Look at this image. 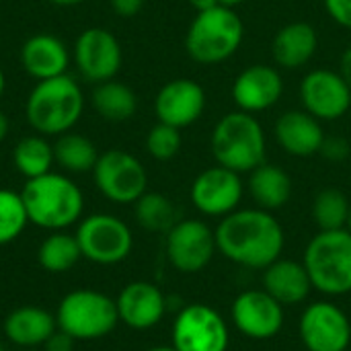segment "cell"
Listing matches in <instances>:
<instances>
[{
	"label": "cell",
	"instance_id": "obj_48",
	"mask_svg": "<svg viewBox=\"0 0 351 351\" xmlns=\"http://www.w3.org/2000/svg\"><path fill=\"white\" fill-rule=\"evenodd\" d=\"M0 2H2V0H0Z\"/></svg>",
	"mask_w": 351,
	"mask_h": 351
},
{
	"label": "cell",
	"instance_id": "obj_39",
	"mask_svg": "<svg viewBox=\"0 0 351 351\" xmlns=\"http://www.w3.org/2000/svg\"><path fill=\"white\" fill-rule=\"evenodd\" d=\"M189 4H191L197 12H202V10H208V8L218 6L220 2H218V0H189Z\"/></svg>",
	"mask_w": 351,
	"mask_h": 351
},
{
	"label": "cell",
	"instance_id": "obj_42",
	"mask_svg": "<svg viewBox=\"0 0 351 351\" xmlns=\"http://www.w3.org/2000/svg\"><path fill=\"white\" fill-rule=\"evenodd\" d=\"M222 6H228V8H237V6H241V4H245L247 0H218Z\"/></svg>",
	"mask_w": 351,
	"mask_h": 351
},
{
	"label": "cell",
	"instance_id": "obj_47",
	"mask_svg": "<svg viewBox=\"0 0 351 351\" xmlns=\"http://www.w3.org/2000/svg\"><path fill=\"white\" fill-rule=\"evenodd\" d=\"M0 351H4V350H2V346H0Z\"/></svg>",
	"mask_w": 351,
	"mask_h": 351
},
{
	"label": "cell",
	"instance_id": "obj_15",
	"mask_svg": "<svg viewBox=\"0 0 351 351\" xmlns=\"http://www.w3.org/2000/svg\"><path fill=\"white\" fill-rule=\"evenodd\" d=\"M243 193L241 175L220 165L202 171L191 183V204L210 218H224L239 210Z\"/></svg>",
	"mask_w": 351,
	"mask_h": 351
},
{
	"label": "cell",
	"instance_id": "obj_26",
	"mask_svg": "<svg viewBox=\"0 0 351 351\" xmlns=\"http://www.w3.org/2000/svg\"><path fill=\"white\" fill-rule=\"evenodd\" d=\"M90 103H93L95 111L105 121H113V123L132 119L138 109L136 93L128 84H123L115 78L99 82L90 95Z\"/></svg>",
	"mask_w": 351,
	"mask_h": 351
},
{
	"label": "cell",
	"instance_id": "obj_32",
	"mask_svg": "<svg viewBox=\"0 0 351 351\" xmlns=\"http://www.w3.org/2000/svg\"><path fill=\"white\" fill-rule=\"evenodd\" d=\"M29 214L23 195L0 187V247L14 243L27 228Z\"/></svg>",
	"mask_w": 351,
	"mask_h": 351
},
{
	"label": "cell",
	"instance_id": "obj_12",
	"mask_svg": "<svg viewBox=\"0 0 351 351\" xmlns=\"http://www.w3.org/2000/svg\"><path fill=\"white\" fill-rule=\"evenodd\" d=\"M216 251V234L202 220H179L167 232V259L181 274L202 271L210 265Z\"/></svg>",
	"mask_w": 351,
	"mask_h": 351
},
{
	"label": "cell",
	"instance_id": "obj_14",
	"mask_svg": "<svg viewBox=\"0 0 351 351\" xmlns=\"http://www.w3.org/2000/svg\"><path fill=\"white\" fill-rule=\"evenodd\" d=\"M300 103L319 121H335L350 111L351 90L341 72L317 68L304 74L300 82Z\"/></svg>",
	"mask_w": 351,
	"mask_h": 351
},
{
	"label": "cell",
	"instance_id": "obj_23",
	"mask_svg": "<svg viewBox=\"0 0 351 351\" xmlns=\"http://www.w3.org/2000/svg\"><path fill=\"white\" fill-rule=\"evenodd\" d=\"M58 329L56 315L41 306H19L10 311L2 323L4 337L21 350H37Z\"/></svg>",
	"mask_w": 351,
	"mask_h": 351
},
{
	"label": "cell",
	"instance_id": "obj_5",
	"mask_svg": "<svg viewBox=\"0 0 351 351\" xmlns=\"http://www.w3.org/2000/svg\"><path fill=\"white\" fill-rule=\"evenodd\" d=\"M245 37V25L234 8L214 6L202 10L185 33V51L204 66H214L232 58Z\"/></svg>",
	"mask_w": 351,
	"mask_h": 351
},
{
	"label": "cell",
	"instance_id": "obj_27",
	"mask_svg": "<svg viewBox=\"0 0 351 351\" xmlns=\"http://www.w3.org/2000/svg\"><path fill=\"white\" fill-rule=\"evenodd\" d=\"M12 162L14 169L25 177V179H35L51 171L56 165L53 156V144L47 142L45 136L41 134H31L25 136L16 142L12 150Z\"/></svg>",
	"mask_w": 351,
	"mask_h": 351
},
{
	"label": "cell",
	"instance_id": "obj_41",
	"mask_svg": "<svg viewBox=\"0 0 351 351\" xmlns=\"http://www.w3.org/2000/svg\"><path fill=\"white\" fill-rule=\"evenodd\" d=\"M47 2H51L56 6H76V4H80L84 0H47Z\"/></svg>",
	"mask_w": 351,
	"mask_h": 351
},
{
	"label": "cell",
	"instance_id": "obj_13",
	"mask_svg": "<svg viewBox=\"0 0 351 351\" xmlns=\"http://www.w3.org/2000/svg\"><path fill=\"white\" fill-rule=\"evenodd\" d=\"M298 331L308 351H348L351 346L350 319L329 300L308 304L300 317Z\"/></svg>",
	"mask_w": 351,
	"mask_h": 351
},
{
	"label": "cell",
	"instance_id": "obj_11",
	"mask_svg": "<svg viewBox=\"0 0 351 351\" xmlns=\"http://www.w3.org/2000/svg\"><path fill=\"white\" fill-rule=\"evenodd\" d=\"M72 60L84 80L99 84L117 76L123 64V51L119 39L109 29L88 27L76 37Z\"/></svg>",
	"mask_w": 351,
	"mask_h": 351
},
{
	"label": "cell",
	"instance_id": "obj_18",
	"mask_svg": "<svg viewBox=\"0 0 351 351\" xmlns=\"http://www.w3.org/2000/svg\"><path fill=\"white\" fill-rule=\"evenodd\" d=\"M284 80L278 68L269 64L247 66L232 82L230 95L234 105L247 113H261L280 103Z\"/></svg>",
	"mask_w": 351,
	"mask_h": 351
},
{
	"label": "cell",
	"instance_id": "obj_31",
	"mask_svg": "<svg viewBox=\"0 0 351 351\" xmlns=\"http://www.w3.org/2000/svg\"><path fill=\"white\" fill-rule=\"evenodd\" d=\"M351 204L337 187L321 189L313 199V220L319 230H341L348 226Z\"/></svg>",
	"mask_w": 351,
	"mask_h": 351
},
{
	"label": "cell",
	"instance_id": "obj_35",
	"mask_svg": "<svg viewBox=\"0 0 351 351\" xmlns=\"http://www.w3.org/2000/svg\"><path fill=\"white\" fill-rule=\"evenodd\" d=\"M327 14L343 29L351 31V0H323Z\"/></svg>",
	"mask_w": 351,
	"mask_h": 351
},
{
	"label": "cell",
	"instance_id": "obj_21",
	"mask_svg": "<svg viewBox=\"0 0 351 351\" xmlns=\"http://www.w3.org/2000/svg\"><path fill=\"white\" fill-rule=\"evenodd\" d=\"M70 49L51 33H35L21 47V66L35 80H47L68 74Z\"/></svg>",
	"mask_w": 351,
	"mask_h": 351
},
{
	"label": "cell",
	"instance_id": "obj_30",
	"mask_svg": "<svg viewBox=\"0 0 351 351\" xmlns=\"http://www.w3.org/2000/svg\"><path fill=\"white\" fill-rule=\"evenodd\" d=\"M134 216L148 232H169L179 222L175 204L158 191H146L134 204Z\"/></svg>",
	"mask_w": 351,
	"mask_h": 351
},
{
	"label": "cell",
	"instance_id": "obj_45",
	"mask_svg": "<svg viewBox=\"0 0 351 351\" xmlns=\"http://www.w3.org/2000/svg\"><path fill=\"white\" fill-rule=\"evenodd\" d=\"M346 228L351 232V210H350V218H348V226H346Z\"/></svg>",
	"mask_w": 351,
	"mask_h": 351
},
{
	"label": "cell",
	"instance_id": "obj_9",
	"mask_svg": "<svg viewBox=\"0 0 351 351\" xmlns=\"http://www.w3.org/2000/svg\"><path fill=\"white\" fill-rule=\"evenodd\" d=\"M93 179L103 197L113 204H136L148 189V173L144 165L125 150H107L99 154Z\"/></svg>",
	"mask_w": 351,
	"mask_h": 351
},
{
	"label": "cell",
	"instance_id": "obj_19",
	"mask_svg": "<svg viewBox=\"0 0 351 351\" xmlns=\"http://www.w3.org/2000/svg\"><path fill=\"white\" fill-rule=\"evenodd\" d=\"M119 323L130 329L146 331L156 327L167 313V298L152 282H130L115 298Z\"/></svg>",
	"mask_w": 351,
	"mask_h": 351
},
{
	"label": "cell",
	"instance_id": "obj_24",
	"mask_svg": "<svg viewBox=\"0 0 351 351\" xmlns=\"http://www.w3.org/2000/svg\"><path fill=\"white\" fill-rule=\"evenodd\" d=\"M319 47V35L311 23L294 21L284 25L271 41L274 62L284 70H298L306 66Z\"/></svg>",
	"mask_w": 351,
	"mask_h": 351
},
{
	"label": "cell",
	"instance_id": "obj_37",
	"mask_svg": "<svg viewBox=\"0 0 351 351\" xmlns=\"http://www.w3.org/2000/svg\"><path fill=\"white\" fill-rule=\"evenodd\" d=\"M109 2H111V8L115 10V14H119L123 19L136 16L146 4V0H109Z\"/></svg>",
	"mask_w": 351,
	"mask_h": 351
},
{
	"label": "cell",
	"instance_id": "obj_28",
	"mask_svg": "<svg viewBox=\"0 0 351 351\" xmlns=\"http://www.w3.org/2000/svg\"><path fill=\"white\" fill-rule=\"evenodd\" d=\"M82 259L78 241L74 234L56 230L47 234L37 249V263L47 274H66Z\"/></svg>",
	"mask_w": 351,
	"mask_h": 351
},
{
	"label": "cell",
	"instance_id": "obj_34",
	"mask_svg": "<svg viewBox=\"0 0 351 351\" xmlns=\"http://www.w3.org/2000/svg\"><path fill=\"white\" fill-rule=\"evenodd\" d=\"M319 154H323L331 162H343V160L350 158L351 144L346 138H341V136H329V138L325 136Z\"/></svg>",
	"mask_w": 351,
	"mask_h": 351
},
{
	"label": "cell",
	"instance_id": "obj_43",
	"mask_svg": "<svg viewBox=\"0 0 351 351\" xmlns=\"http://www.w3.org/2000/svg\"><path fill=\"white\" fill-rule=\"evenodd\" d=\"M4 86H6V78H4V72H2V68H0V99H2V95H4Z\"/></svg>",
	"mask_w": 351,
	"mask_h": 351
},
{
	"label": "cell",
	"instance_id": "obj_33",
	"mask_svg": "<svg viewBox=\"0 0 351 351\" xmlns=\"http://www.w3.org/2000/svg\"><path fill=\"white\" fill-rule=\"evenodd\" d=\"M181 130L158 121L146 136V150L156 160H171L181 150Z\"/></svg>",
	"mask_w": 351,
	"mask_h": 351
},
{
	"label": "cell",
	"instance_id": "obj_4",
	"mask_svg": "<svg viewBox=\"0 0 351 351\" xmlns=\"http://www.w3.org/2000/svg\"><path fill=\"white\" fill-rule=\"evenodd\" d=\"M216 165L234 173H251L265 162V132L259 119L247 111H230L222 115L210 138Z\"/></svg>",
	"mask_w": 351,
	"mask_h": 351
},
{
	"label": "cell",
	"instance_id": "obj_16",
	"mask_svg": "<svg viewBox=\"0 0 351 351\" xmlns=\"http://www.w3.org/2000/svg\"><path fill=\"white\" fill-rule=\"evenodd\" d=\"M230 317L243 335L255 341H265L282 331L284 306L265 290H247L234 298Z\"/></svg>",
	"mask_w": 351,
	"mask_h": 351
},
{
	"label": "cell",
	"instance_id": "obj_40",
	"mask_svg": "<svg viewBox=\"0 0 351 351\" xmlns=\"http://www.w3.org/2000/svg\"><path fill=\"white\" fill-rule=\"evenodd\" d=\"M8 130H10V121H8L6 113L0 109V142L8 136Z\"/></svg>",
	"mask_w": 351,
	"mask_h": 351
},
{
	"label": "cell",
	"instance_id": "obj_17",
	"mask_svg": "<svg viewBox=\"0 0 351 351\" xmlns=\"http://www.w3.org/2000/svg\"><path fill=\"white\" fill-rule=\"evenodd\" d=\"M206 111V90L191 78L169 80L154 99V113L158 121L177 130L193 125Z\"/></svg>",
	"mask_w": 351,
	"mask_h": 351
},
{
	"label": "cell",
	"instance_id": "obj_38",
	"mask_svg": "<svg viewBox=\"0 0 351 351\" xmlns=\"http://www.w3.org/2000/svg\"><path fill=\"white\" fill-rule=\"evenodd\" d=\"M339 66H341L339 72H341L343 80L348 82V86H350L351 90V45H348L346 51L341 53V64H339Z\"/></svg>",
	"mask_w": 351,
	"mask_h": 351
},
{
	"label": "cell",
	"instance_id": "obj_25",
	"mask_svg": "<svg viewBox=\"0 0 351 351\" xmlns=\"http://www.w3.org/2000/svg\"><path fill=\"white\" fill-rule=\"evenodd\" d=\"M247 189H249L251 197L255 199L257 208L276 212L290 202L292 179L282 167L263 162L249 173Z\"/></svg>",
	"mask_w": 351,
	"mask_h": 351
},
{
	"label": "cell",
	"instance_id": "obj_20",
	"mask_svg": "<svg viewBox=\"0 0 351 351\" xmlns=\"http://www.w3.org/2000/svg\"><path fill=\"white\" fill-rule=\"evenodd\" d=\"M274 136L284 152L306 158L321 152L325 130L323 121H319L304 109H290L278 117L274 125Z\"/></svg>",
	"mask_w": 351,
	"mask_h": 351
},
{
	"label": "cell",
	"instance_id": "obj_6",
	"mask_svg": "<svg viewBox=\"0 0 351 351\" xmlns=\"http://www.w3.org/2000/svg\"><path fill=\"white\" fill-rule=\"evenodd\" d=\"M304 267L313 288L327 296H346L351 292V232L319 230L304 251Z\"/></svg>",
	"mask_w": 351,
	"mask_h": 351
},
{
	"label": "cell",
	"instance_id": "obj_29",
	"mask_svg": "<svg viewBox=\"0 0 351 351\" xmlns=\"http://www.w3.org/2000/svg\"><path fill=\"white\" fill-rule=\"evenodd\" d=\"M53 156L56 165L68 173H93L99 152L90 138L76 132H66L58 136L53 144Z\"/></svg>",
	"mask_w": 351,
	"mask_h": 351
},
{
	"label": "cell",
	"instance_id": "obj_2",
	"mask_svg": "<svg viewBox=\"0 0 351 351\" xmlns=\"http://www.w3.org/2000/svg\"><path fill=\"white\" fill-rule=\"evenodd\" d=\"M21 195L29 222L37 228L56 232L82 220L84 193L70 177L62 173L49 171L41 177L27 179Z\"/></svg>",
	"mask_w": 351,
	"mask_h": 351
},
{
	"label": "cell",
	"instance_id": "obj_3",
	"mask_svg": "<svg viewBox=\"0 0 351 351\" xmlns=\"http://www.w3.org/2000/svg\"><path fill=\"white\" fill-rule=\"evenodd\" d=\"M84 111V93L76 78L62 74L47 80H37L25 103V117L29 125L49 138L72 132Z\"/></svg>",
	"mask_w": 351,
	"mask_h": 351
},
{
	"label": "cell",
	"instance_id": "obj_44",
	"mask_svg": "<svg viewBox=\"0 0 351 351\" xmlns=\"http://www.w3.org/2000/svg\"><path fill=\"white\" fill-rule=\"evenodd\" d=\"M146 351H177L173 346H158V348H150V350Z\"/></svg>",
	"mask_w": 351,
	"mask_h": 351
},
{
	"label": "cell",
	"instance_id": "obj_36",
	"mask_svg": "<svg viewBox=\"0 0 351 351\" xmlns=\"http://www.w3.org/2000/svg\"><path fill=\"white\" fill-rule=\"evenodd\" d=\"M76 339L64 333L62 329H56L51 337L43 343V351H74Z\"/></svg>",
	"mask_w": 351,
	"mask_h": 351
},
{
	"label": "cell",
	"instance_id": "obj_1",
	"mask_svg": "<svg viewBox=\"0 0 351 351\" xmlns=\"http://www.w3.org/2000/svg\"><path fill=\"white\" fill-rule=\"evenodd\" d=\"M214 234L220 255L249 269H265L278 261L286 243L278 218L261 208L234 210L220 220Z\"/></svg>",
	"mask_w": 351,
	"mask_h": 351
},
{
	"label": "cell",
	"instance_id": "obj_8",
	"mask_svg": "<svg viewBox=\"0 0 351 351\" xmlns=\"http://www.w3.org/2000/svg\"><path fill=\"white\" fill-rule=\"evenodd\" d=\"M76 241L82 259L97 265H117L125 261L134 249L130 226L113 214H90L78 222Z\"/></svg>",
	"mask_w": 351,
	"mask_h": 351
},
{
	"label": "cell",
	"instance_id": "obj_46",
	"mask_svg": "<svg viewBox=\"0 0 351 351\" xmlns=\"http://www.w3.org/2000/svg\"><path fill=\"white\" fill-rule=\"evenodd\" d=\"M21 351H37V350H21Z\"/></svg>",
	"mask_w": 351,
	"mask_h": 351
},
{
	"label": "cell",
	"instance_id": "obj_7",
	"mask_svg": "<svg viewBox=\"0 0 351 351\" xmlns=\"http://www.w3.org/2000/svg\"><path fill=\"white\" fill-rule=\"evenodd\" d=\"M56 323L58 329H62L76 341L103 339L119 323L117 304L111 296L99 290H72L60 300Z\"/></svg>",
	"mask_w": 351,
	"mask_h": 351
},
{
	"label": "cell",
	"instance_id": "obj_22",
	"mask_svg": "<svg viewBox=\"0 0 351 351\" xmlns=\"http://www.w3.org/2000/svg\"><path fill=\"white\" fill-rule=\"evenodd\" d=\"M261 284L263 290L271 298H276L284 308L304 302L308 294L315 290L304 263L282 257L263 269Z\"/></svg>",
	"mask_w": 351,
	"mask_h": 351
},
{
	"label": "cell",
	"instance_id": "obj_10",
	"mask_svg": "<svg viewBox=\"0 0 351 351\" xmlns=\"http://www.w3.org/2000/svg\"><path fill=\"white\" fill-rule=\"evenodd\" d=\"M171 337L177 351H226L230 341L226 321L218 311L202 302L187 304L179 311Z\"/></svg>",
	"mask_w": 351,
	"mask_h": 351
}]
</instances>
